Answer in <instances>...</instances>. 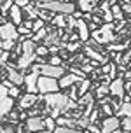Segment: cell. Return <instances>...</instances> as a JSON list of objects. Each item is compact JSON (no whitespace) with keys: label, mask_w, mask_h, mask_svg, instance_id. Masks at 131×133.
Listing matches in <instances>:
<instances>
[{"label":"cell","mask_w":131,"mask_h":133,"mask_svg":"<svg viewBox=\"0 0 131 133\" xmlns=\"http://www.w3.org/2000/svg\"><path fill=\"white\" fill-rule=\"evenodd\" d=\"M37 9H47L51 12H58V14H72L75 11V5L72 2H61V0H51L46 4H40Z\"/></svg>","instance_id":"1"},{"label":"cell","mask_w":131,"mask_h":133,"mask_svg":"<svg viewBox=\"0 0 131 133\" xmlns=\"http://www.w3.org/2000/svg\"><path fill=\"white\" fill-rule=\"evenodd\" d=\"M114 23H105L101 25L100 28H96L94 32H93V40L94 42H98V44H108L112 40L115 39L114 37Z\"/></svg>","instance_id":"2"},{"label":"cell","mask_w":131,"mask_h":133,"mask_svg":"<svg viewBox=\"0 0 131 133\" xmlns=\"http://www.w3.org/2000/svg\"><path fill=\"white\" fill-rule=\"evenodd\" d=\"M37 89H39L40 95L56 93V91H59L58 79H52V77H47V75H39V79H37Z\"/></svg>","instance_id":"3"},{"label":"cell","mask_w":131,"mask_h":133,"mask_svg":"<svg viewBox=\"0 0 131 133\" xmlns=\"http://www.w3.org/2000/svg\"><path fill=\"white\" fill-rule=\"evenodd\" d=\"M65 74H66V70H65L63 65H49V63L40 65V75H47V77H52V79H59Z\"/></svg>","instance_id":"4"},{"label":"cell","mask_w":131,"mask_h":133,"mask_svg":"<svg viewBox=\"0 0 131 133\" xmlns=\"http://www.w3.org/2000/svg\"><path fill=\"white\" fill-rule=\"evenodd\" d=\"M101 133H114L117 128H121V117H117L115 114L114 116H107L101 121Z\"/></svg>","instance_id":"5"},{"label":"cell","mask_w":131,"mask_h":133,"mask_svg":"<svg viewBox=\"0 0 131 133\" xmlns=\"http://www.w3.org/2000/svg\"><path fill=\"white\" fill-rule=\"evenodd\" d=\"M108 93L112 96H117V98H124V79L121 77H115L108 82Z\"/></svg>","instance_id":"6"},{"label":"cell","mask_w":131,"mask_h":133,"mask_svg":"<svg viewBox=\"0 0 131 133\" xmlns=\"http://www.w3.org/2000/svg\"><path fill=\"white\" fill-rule=\"evenodd\" d=\"M0 37L4 40H16L18 39L16 25H12L11 21H5L4 25H0Z\"/></svg>","instance_id":"7"},{"label":"cell","mask_w":131,"mask_h":133,"mask_svg":"<svg viewBox=\"0 0 131 133\" xmlns=\"http://www.w3.org/2000/svg\"><path fill=\"white\" fill-rule=\"evenodd\" d=\"M35 60H37L35 51H33V53H23L19 58L16 60V68H18V70H26V68H30L32 63H35Z\"/></svg>","instance_id":"8"},{"label":"cell","mask_w":131,"mask_h":133,"mask_svg":"<svg viewBox=\"0 0 131 133\" xmlns=\"http://www.w3.org/2000/svg\"><path fill=\"white\" fill-rule=\"evenodd\" d=\"M25 128H26V133H37L39 130H42L44 126V117L40 116H33V117H28L25 123Z\"/></svg>","instance_id":"9"},{"label":"cell","mask_w":131,"mask_h":133,"mask_svg":"<svg viewBox=\"0 0 131 133\" xmlns=\"http://www.w3.org/2000/svg\"><path fill=\"white\" fill-rule=\"evenodd\" d=\"M7 79L11 81L12 84H16V86H23V82H25V75L21 74V70H18V68H14L11 63H7Z\"/></svg>","instance_id":"10"},{"label":"cell","mask_w":131,"mask_h":133,"mask_svg":"<svg viewBox=\"0 0 131 133\" xmlns=\"http://www.w3.org/2000/svg\"><path fill=\"white\" fill-rule=\"evenodd\" d=\"M39 72H28L25 75V89H26V93H39V89H37V79H39Z\"/></svg>","instance_id":"11"},{"label":"cell","mask_w":131,"mask_h":133,"mask_svg":"<svg viewBox=\"0 0 131 133\" xmlns=\"http://www.w3.org/2000/svg\"><path fill=\"white\" fill-rule=\"evenodd\" d=\"M37 102H39V96L35 93H25V95L19 96V109L21 110H28V109H32Z\"/></svg>","instance_id":"12"},{"label":"cell","mask_w":131,"mask_h":133,"mask_svg":"<svg viewBox=\"0 0 131 133\" xmlns=\"http://www.w3.org/2000/svg\"><path fill=\"white\" fill-rule=\"evenodd\" d=\"M79 81H80V77L79 75H75V74L68 72L65 74V75H61L58 79V84H59V89H68L70 86H73V84H77Z\"/></svg>","instance_id":"13"},{"label":"cell","mask_w":131,"mask_h":133,"mask_svg":"<svg viewBox=\"0 0 131 133\" xmlns=\"http://www.w3.org/2000/svg\"><path fill=\"white\" fill-rule=\"evenodd\" d=\"M7 16H9L11 23L16 25V26L23 23V9H21L19 5H16V4H12V7L9 9V14H7Z\"/></svg>","instance_id":"14"},{"label":"cell","mask_w":131,"mask_h":133,"mask_svg":"<svg viewBox=\"0 0 131 133\" xmlns=\"http://www.w3.org/2000/svg\"><path fill=\"white\" fill-rule=\"evenodd\" d=\"M12 107H14V98L5 96L4 100H0V121H2L7 114L11 112V109H12Z\"/></svg>","instance_id":"15"},{"label":"cell","mask_w":131,"mask_h":133,"mask_svg":"<svg viewBox=\"0 0 131 133\" xmlns=\"http://www.w3.org/2000/svg\"><path fill=\"white\" fill-rule=\"evenodd\" d=\"M75 28H77V33H79V39L80 40H89V28H87V23H86L84 19H77V25H75Z\"/></svg>","instance_id":"16"},{"label":"cell","mask_w":131,"mask_h":133,"mask_svg":"<svg viewBox=\"0 0 131 133\" xmlns=\"http://www.w3.org/2000/svg\"><path fill=\"white\" fill-rule=\"evenodd\" d=\"M89 88H91V79H87V77L80 79V81L77 82V93H79V96L86 95L87 91H89Z\"/></svg>","instance_id":"17"},{"label":"cell","mask_w":131,"mask_h":133,"mask_svg":"<svg viewBox=\"0 0 131 133\" xmlns=\"http://www.w3.org/2000/svg\"><path fill=\"white\" fill-rule=\"evenodd\" d=\"M23 11H25V14H26V19H32L33 21V19H37V18H39V9L33 5L32 2H30L28 5L23 7Z\"/></svg>","instance_id":"18"},{"label":"cell","mask_w":131,"mask_h":133,"mask_svg":"<svg viewBox=\"0 0 131 133\" xmlns=\"http://www.w3.org/2000/svg\"><path fill=\"white\" fill-rule=\"evenodd\" d=\"M96 2L98 0H79V9L84 11V12H91L94 7H98Z\"/></svg>","instance_id":"19"},{"label":"cell","mask_w":131,"mask_h":133,"mask_svg":"<svg viewBox=\"0 0 131 133\" xmlns=\"http://www.w3.org/2000/svg\"><path fill=\"white\" fill-rule=\"evenodd\" d=\"M51 23L54 25V26L65 30V28H66V14H54L52 19H51Z\"/></svg>","instance_id":"20"},{"label":"cell","mask_w":131,"mask_h":133,"mask_svg":"<svg viewBox=\"0 0 131 133\" xmlns=\"http://www.w3.org/2000/svg\"><path fill=\"white\" fill-rule=\"evenodd\" d=\"M110 12H112V16H114V21L124 19V11H122V7L119 5V4H114V5H110Z\"/></svg>","instance_id":"21"},{"label":"cell","mask_w":131,"mask_h":133,"mask_svg":"<svg viewBox=\"0 0 131 133\" xmlns=\"http://www.w3.org/2000/svg\"><path fill=\"white\" fill-rule=\"evenodd\" d=\"M117 117H124V116H129L131 117V102H122L121 103V109L115 112Z\"/></svg>","instance_id":"22"},{"label":"cell","mask_w":131,"mask_h":133,"mask_svg":"<svg viewBox=\"0 0 131 133\" xmlns=\"http://www.w3.org/2000/svg\"><path fill=\"white\" fill-rule=\"evenodd\" d=\"M93 98H94V95L87 91L86 95H82V96H80V100H79V103H77V105H80V107H84V105H89V103H93V102H94Z\"/></svg>","instance_id":"23"},{"label":"cell","mask_w":131,"mask_h":133,"mask_svg":"<svg viewBox=\"0 0 131 133\" xmlns=\"http://www.w3.org/2000/svg\"><path fill=\"white\" fill-rule=\"evenodd\" d=\"M12 4H14V0H2L0 2V11H2V16L4 18L9 14V9L12 7Z\"/></svg>","instance_id":"24"},{"label":"cell","mask_w":131,"mask_h":133,"mask_svg":"<svg viewBox=\"0 0 131 133\" xmlns=\"http://www.w3.org/2000/svg\"><path fill=\"white\" fill-rule=\"evenodd\" d=\"M96 96L98 98H103L105 95H108V82H101V84H98V88H96Z\"/></svg>","instance_id":"25"},{"label":"cell","mask_w":131,"mask_h":133,"mask_svg":"<svg viewBox=\"0 0 131 133\" xmlns=\"http://www.w3.org/2000/svg\"><path fill=\"white\" fill-rule=\"evenodd\" d=\"M52 133H84L77 130V128H68V126H56L52 130Z\"/></svg>","instance_id":"26"},{"label":"cell","mask_w":131,"mask_h":133,"mask_svg":"<svg viewBox=\"0 0 131 133\" xmlns=\"http://www.w3.org/2000/svg\"><path fill=\"white\" fill-rule=\"evenodd\" d=\"M121 130H122L124 133L131 131V117L129 116H124V117L121 119Z\"/></svg>","instance_id":"27"},{"label":"cell","mask_w":131,"mask_h":133,"mask_svg":"<svg viewBox=\"0 0 131 133\" xmlns=\"http://www.w3.org/2000/svg\"><path fill=\"white\" fill-rule=\"evenodd\" d=\"M47 32H49V30H47V28L44 26L42 30H37V32H33L32 39L35 40V42H39V40H44V39H46V35H47Z\"/></svg>","instance_id":"28"},{"label":"cell","mask_w":131,"mask_h":133,"mask_svg":"<svg viewBox=\"0 0 131 133\" xmlns=\"http://www.w3.org/2000/svg\"><path fill=\"white\" fill-rule=\"evenodd\" d=\"M7 95L11 96V98H19L21 95H19V86H16V84H11V86L7 88Z\"/></svg>","instance_id":"29"},{"label":"cell","mask_w":131,"mask_h":133,"mask_svg":"<svg viewBox=\"0 0 131 133\" xmlns=\"http://www.w3.org/2000/svg\"><path fill=\"white\" fill-rule=\"evenodd\" d=\"M52 16H54V12H51V11H47V9H39V18L42 21H51Z\"/></svg>","instance_id":"30"},{"label":"cell","mask_w":131,"mask_h":133,"mask_svg":"<svg viewBox=\"0 0 131 133\" xmlns=\"http://www.w3.org/2000/svg\"><path fill=\"white\" fill-rule=\"evenodd\" d=\"M35 54H37V56H40V58H44V56H47V54H49V47L44 46V44H42V46H37V47H35Z\"/></svg>","instance_id":"31"},{"label":"cell","mask_w":131,"mask_h":133,"mask_svg":"<svg viewBox=\"0 0 131 133\" xmlns=\"http://www.w3.org/2000/svg\"><path fill=\"white\" fill-rule=\"evenodd\" d=\"M44 126L47 128V130H54V128H56V119H54V117H51V116H49V117H44Z\"/></svg>","instance_id":"32"},{"label":"cell","mask_w":131,"mask_h":133,"mask_svg":"<svg viewBox=\"0 0 131 133\" xmlns=\"http://www.w3.org/2000/svg\"><path fill=\"white\" fill-rule=\"evenodd\" d=\"M0 47H2L4 51H11V53H12V49L16 47V40H4Z\"/></svg>","instance_id":"33"},{"label":"cell","mask_w":131,"mask_h":133,"mask_svg":"<svg viewBox=\"0 0 131 133\" xmlns=\"http://www.w3.org/2000/svg\"><path fill=\"white\" fill-rule=\"evenodd\" d=\"M100 116H101V110L100 109H94V110H91V114H89V123H98V119H100Z\"/></svg>","instance_id":"34"},{"label":"cell","mask_w":131,"mask_h":133,"mask_svg":"<svg viewBox=\"0 0 131 133\" xmlns=\"http://www.w3.org/2000/svg\"><path fill=\"white\" fill-rule=\"evenodd\" d=\"M44 26H46V21H42L40 18H37V19H33V26H32V32H37V30H42Z\"/></svg>","instance_id":"35"},{"label":"cell","mask_w":131,"mask_h":133,"mask_svg":"<svg viewBox=\"0 0 131 133\" xmlns=\"http://www.w3.org/2000/svg\"><path fill=\"white\" fill-rule=\"evenodd\" d=\"M100 110H101V114H103V116H114V109L110 107V103H108V102H107V103H103Z\"/></svg>","instance_id":"36"},{"label":"cell","mask_w":131,"mask_h":133,"mask_svg":"<svg viewBox=\"0 0 131 133\" xmlns=\"http://www.w3.org/2000/svg\"><path fill=\"white\" fill-rule=\"evenodd\" d=\"M47 63L49 65H63V58L58 56V54H52V56H49V61Z\"/></svg>","instance_id":"37"},{"label":"cell","mask_w":131,"mask_h":133,"mask_svg":"<svg viewBox=\"0 0 131 133\" xmlns=\"http://www.w3.org/2000/svg\"><path fill=\"white\" fill-rule=\"evenodd\" d=\"M80 46H82V44H80V42H72V44H66V51H68V53H75V51H79V49H80Z\"/></svg>","instance_id":"38"},{"label":"cell","mask_w":131,"mask_h":133,"mask_svg":"<svg viewBox=\"0 0 131 133\" xmlns=\"http://www.w3.org/2000/svg\"><path fill=\"white\" fill-rule=\"evenodd\" d=\"M86 130H87V131H89V133H101V128H98V126H96V124H94V123H89Z\"/></svg>","instance_id":"39"},{"label":"cell","mask_w":131,"mask_h":133,"mask_svg":"<svg viewBox=\"0 0 131 133\" xmlns=\"http://www.w3.org/2000/svg\"><path fill=\"white\" fill-rule=\"evenodd\" d=\"M103 19H105V23H114V16H112L110 9L108 11H103Z\"/></svg>","instance_id":"40"},{"label":"cell","mask_w":131,"mask_h":133,"mask_svg":"<svg viewBox=\"0 0 131 133\" xmlns=\"http://www.w3.org/2000/svg\"><path fill=\"white\" fill-rule=\"evenodd\" d=\"M129 61H131V47H128L122 54V63H129Z\"/></svg>","instance_id":"41"},{"label":"cell","mask_w":131,"mask_h":133,"mask_svg":"<svg viewBox=\"0 0 131 133\" xmlns=\"http://www.w3.org/2000/svg\"><path fill=\"white\" fill-rule=\"evenodd\" d=\"M9 119L16 123V121L19 119V112H18V110H12V109H11V112H9Z\"/></svg>","instance_id":"42"},{"label":"cell","mask_w":131,"mask_h":133,"mask_svg":"<svg viewBox=\"0 0 131 133\" xmlns=\"http://www.w3.org/2000/svg\"><path fill=\"white\" fill-rule=\"evenodd\" d=\"M14 4H16V5H19L21 9H23L25 5H28V4H30V0H14Z\"/></svg>","instance_id":"43"},{"label":"cell","mask_w":131,"mask_h":133,"mask_svg":"<svg viewBox=\"0 0 131 133\" xmlns=\"http://www.w3.org/2000/svg\"><path fill=\"white\" fill-rule=\"evenodd\" d=\"M23 25H25L28 30H32V26H33V21L32 19H23Z\"/></svg>","instance_id":"44"},{"label":"cell","mask_w":131,"mask_h":133,"mask_svg":"<svg viewBox=\"0 0 131 133\" xmlns=\"http://www.w3.org/2000/svg\"><path fill=\"white\" fill-rule=\"evenodd\" d=\"M26 131V128H25V124H19V126L16 128V133H25Z\"/></svg>","instance_id":"45"},{"label":"cell","mask_w":131,"mask_h":133,"mask_svg":"<svg viewBox=\"0 0 131 133\" xmlns=\"http://www.w3.org/2000/svg\"><path fill=\"white\" fill-rule=\"evenodd\" d=\"M26 116H28L26 112H19V121H25V119H26Z\"/></svg>","instance_id":"46"},{"label":"cell","mask_w":131,"mask_h":133,"mask_svg":"<svg viewBox=\"0 0 131 133\" xmlns=\"http://www.w3.org/2000/svg\"><path fill=\"white\" fill-rule=\"evenodd\" d=\"M37 133H52V131H51V130H47V128H42V130H39Z\"/></svg>","instance_id":"47"},{"label":"cell","mask_w":131,"mask_h":133,"mask_svg":"<svg viewBox=\"0 0 131 133\" xmlns=\"http://www.w3.org/2000/svg\"><path fill=\"white\" fill-rule=\"evenodd\" d=\"M107 2H108V4H110V5H114V4H117L119 0H107Z\"/></svg>","instance_id":"48"},{"label":"cell","mask_w":131,"mask_h":133,"mask_svg":"<svg viewBox=\"0 0 131 133\" xmlns=\"http://www.w3.org/2000/svg\"><path fill=\"white\" fill-rule=\"evenodd\" d=\"M126 81H131V72H128V74H126Z\"/></svg>","instance_id":"49"},{"label":"cell","mask_w":131,"mask_h":133,"mask_svg":"<svg viewBox=\"0 0 131 133\" xmlns=\"http://www.w3.org/2000/svg\"><path fill=\"white\" fill-rule=\"evenodd\" d=\"M114 133H124V131H122L121 128H117V130H115V131H114Z\"/></svg>","instance_id":"50"},{"label":"cell","mask_w":131,"mask_h":133,"mask_svg":"<svg viewBox=\"0 0 131 133\" xmlns=\"http://www.w3.org/2000/svg\"><path fill=\"white\" fill-rule=\"evenodd\" d=\"M2 42H4V39H2V37H0V46H2Z\"/></svg>","instance_id":"51"},{"label":"cell","mask_w":131,"mask_h":133,"mask_svg":"<svg viewBox=\"0 0 131 133\" xmlns=\"http://www.w3.org/2000/svg\"><path fill=\"white\" fill-rule=\"evenodd\" d=\"M2 51H4V49H2V47H0V56H2Z\"/></svg>","instance_id":"52"},{"label":"cell","mask_w":131,"mask_h":133,"mask_svg":"<svg viewBox=\"0 0 131 133\" xmlns=\"http://www.w3.org/2000/svg\"><path fill=\"white\" fill-rule=\"evenodd\" d=\"M128 93H129V96H131V88H129V91H128Z\"/></svg>","instance_id":"53"},{"label":"cell","mask_w":131,"mask_h":133,"mask_svg":"<svg viewBox=\"0 0 131 133\" xmlns=\"http://www.w3.org/2000/svg\"><path fill=\"white\" fill-rule=\"evenodd\" d=\"M61 2H70V0H61Z\"/></svg>","instance_id":"54"},{"label":"cell","mask_w":131,"mask_h":133,"mask_svg":"<svg viewBox=\"0 0 131 133\" xmlns=\"http://www.w3.org/2000/svg\"><path fill=\"white\" fill-rule=\"evenodd\" d=\"M84 133H89V131H87V130H86V131H84Z\"/></svg>","instance_id":"55"}]
</instances>
